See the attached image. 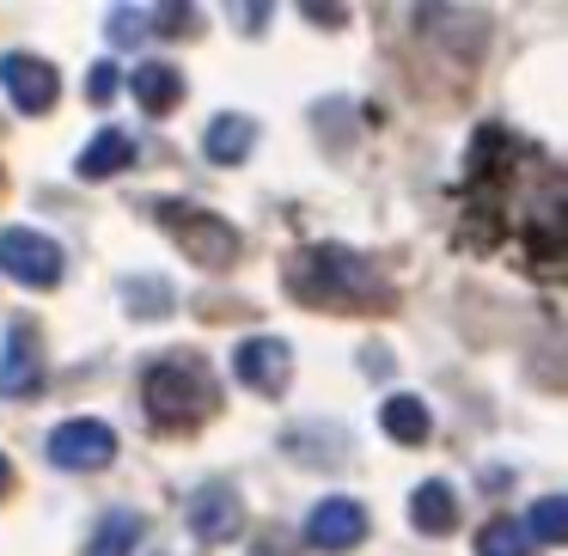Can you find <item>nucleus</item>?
Returning a JSON list of instances; mask_svg holds the SVG:
<instances>
[{
  "instance_id": "nucleus-1",
  "label": "nucleus",
  "mask_w": 568,
  "mask_h": 556,
  "mask_svg": "<svg viewBox=\"0 0 568 556\" xmlns=\"http://www.w3.org/2000/svg\"><path fill=\"white\" fill-rule=\"evenodd\" d=\"M287 294L300 306L318 312H367V306H392V287L373 270L361 251L348 245H306L287 263Z\"/></svg>"
},
{
  "instance_id": "nucleus-2",
  "label": "nucleus",
  "mask_w": 568,
  "mask_h": 556,
  "mask_svg": "<svg viewBox=\"0 0 568 556\" xmlns=\"http://www.w3.org/2000/svg\"><path fill=\"white\" fill-rule=\"evenodd\" d=\"M141 410H148L153 428L165 434H196L202 422H214L221 410V380L202 355H165L141 373Z\"/></svg>"
},
{
  "instance_id": "nucleus-3",
  "label": "nucleus",
  "mask_w": 568,
  "mask_h": 556,
  "mask_svg": "<svg viewBox=\"0 0 568 556\" xmlns=\"http://www.w3.org/2000/svg\"><path fill=\"white\" fill-rule=\"evenodd\" d=\"M153 221L178 239V251H184L196 270H233L239 251H245L239 226L226 221V214L196 209V202H172V196H165V202H153Z\"/></svg>"
},
{
  "instance_id": "nucleus-4",
  "label": "nucleus",
  "mask_w": 568,
  "mask_h": 556,
  "mask_svg": "<svg viewBox=\"0 0 568 556\" xmlns=\"http://www.w3.org/2000/svg\"><path fill=\"white\" fill-rule=\"evenodd\" d=\"M62 270H68V257L50 233H31V226H7L0 233V275H13L19 287H55Z\"/></svg>"
},
{
  "instance_id": "nucleus-5",
  "label": "nucleus",
  "mask_w": 568,
  "mask_h": 556,
  "mask_svg": "<svg viewBox=\"0 0 568 556\" xmlns=\"http://www.w3.org/2000/svg\"><path fill=\"white\" fill-rule=\"evenodd\" d=\"M50 458L62 471H104L116 465V428L99 416H68L50 428Z\"/></svg>"
},
{
  "instance_id": "nucleus-6",
  "label": "nucleus",
  "mask_w": 568,
  "mask_h": 556,
  "mask_svg": "<svg viewBox=\"0 0 568 556\" xmlns=\"http://www.w3.org/2000/svg\"><path fill=\"white\" fill-rule=\"evenodd\" d=\"M233 373L251 392L282 397L287 385H294V348H287L282 336H245V343L233 348Z\"/></svg>"
},
{
  "instance_id": "nucleus-7",
  "label": "nucleus",
  "mask_w": 568,
  "mask_h": 556,
  "mask_svg": "<svg viewBox=\"0 0 568 556\" xmlns=\"http://www.w3.org/2000/svg\"><path fill=\"white\" fill-rule=\"evenodd\" d=\"M43 385V336L31 319H19L0 343V397H38Z\"/></svg>"
},
{
  "instance_id": "nucleus-8",
  "label": "nucleus",
  "mask_w": 568,
  "mask_h": 556,
  "mask_svg": "<svg viewBox=\"0 0 568 556\" xmlns=\"http://www.w3.org/2000/svg\"><path fill=\"white\" fill-rule=\"evenodd\" d=\"M361 538H367V507L348 502V495H324V502L306 514V544L312 550L343 556V550H355Z\"/></svg>"
},
{
  "instance_id": "nucleus-9",
  "label": "nucleus",
  "mask_w": 568,
  "mask_h": 556,
  "mask_svg": "<svg viewBox=\"0 0 568 556\" xmlns=\"http://www.w3.org/2000/svg\"><path fill=\"white\" fill-rule=\"evenodd\" d=\"M0 87L13 92V104L26 117H43L62 99V74H55L43 55H0Z\"/></svg>"
},
{
  "instance_id": "nucleus-10",
  "label": "nucleus",
  "mask_w": 568,
  "mask_h": 556,
  "mask_svg": "<svg viewBox=\"0 0 568 556\" xmlns=\"http://www.w3.org/2000/svg\"><path fill=\"white\" fill-rule=\"evenodd\" d=\"M190 532H196L202 544H233L239 532H245V502H239L233 483L196 489V502H190Z\"/></svg>"
},
{
  "instance_id": "nucleus-11",
  "label": "nucleus",
  "mask_w": 568,
  "mask_h": 556,
  "mask_svg": "<svg viewBox=\"0 0 568 556\" xmlns=\"http://www.w3.org/2000/svg\"><path fill=\"white\" fill-rule=\"evenodd\" d=\"M129 165H135V141H129L123 129H99V135L80 148L74 172L87 178V184H99V178H116V172H129Z\"/></svg>"
},
{
  "instance_id": "nucleus-12",
  "label": "nucleus",
  "mask_w": 568,
  "mask_h": 556,
  "mask_svg": "<svg viewBox=\"0 0 568 556\" xmlns=\"http://www.w3.org/2000/svg\"><path fill=\"white\" fill-rule=\"evenodd\" d=\"M251 148H257V123H251L245 111H226L209 123V135H202V153H209L214 165H245Z\"/></svg>"
},
{
  "instance_id": "nucleus-13",
  "label": "nucleus",
  "mask_w": 568,
  "mask_h": 556,
  "mask_svg": "<svg viewBox=\"0 0 568 556\" xmlns=\"http://www.w3.org/2000/svg\"><path fill=\"white\" fill-rule=\"evenodd\" d=\"M129 92H135V104L148 117H172L178 99H184V80H178V68H165V62H141L135 74H129Z\"/></svg>"
},
{
  "instance_id": "nucleus-14",
  "label": "nucleus",
  "mask_w": 568,
  "mask_h": 556,
  "mask_svg": "<svg viewBox=\"0 0 568 556\" xmlns=\"http://www.w3.org/2000/svg\"><path fill=\"white\" fill-rule=\"evenodd\" d=\"M409 526L416 532H434V538H446V532L458 526V495H453V483H440V477H428L416 495H409Z\"/></svg>"
},
{
  "instance_id": "nucleus-15",
  "label": "nucleus",
  "mask_w": 568,
  "mask_h": 556,
  "mask_svg": "<svg viewBox=\"0 0 568 556\" xmlns=\"http://www.w3.org/2000/svg\"><path fill=\"white\" fill-rule=\"evenodd\" d=\"M379 428L392 434L397 446H422V441H428V428H434V416H428V404H422V397L397 392V397H385V410H379Z\"/></svg>"
},
{
  "instance_id": "nucleus-16",
  "label": "nucleus",
  "mask_w": 568,
  "mask_h": 556,
  "mask_svg": "<svg viewBox=\"0 0 568 556\" xmlns=\"http://www.w3.org/2000/svg\"><path fill=\"white\" fill-rule=\"evenodd\" d=\"M141 532H148V519H141L135 507H111V514L92 526V556H129Z\"/></svg>"
},
{
  "instance_id": "nucleus-17",
  "label": "nucleus",
  "mask_w": 568,
  "mask_h": 556,
  "mask_svg": "<svg viewBox=\"0 0 568 556\" xmlns=\"http://www.w3.org/2000/svg\"><path fill=\"white\" fill-rule=\"evenodd\" d=\"M538 544L526 538V526H519V514H495V519H483V532H477V556H531Z\"/></svg>"
},
{
  "instance_id": "nucleus-18",
  "label": "nucleus",
  "mask_w": 568,
  "mask_h": 556,
  "mask_svg": "<svg viewBox=\"0 0 568 556\" xmlns=\"http://www.w3.org/2000/svg\"><path fill=\"white\" fill-rule=\"evenodd\" d=\"M519 526H526V538H538V544H562L568 538V502L562 495H544Z\"/></svg>"
},
{
  "instance_id": "nucleus-19",
  "label": "nucleus",
  "mask_w": 568,
  "mask_h": 556,
  "mask_svg": "<svg viewBox=\"0 0 568 556\" xmlns=\"http://www.w3.org/2000/svg\"><path fill=\"white\" fill-rule=\"evenodd\" d=\"M104 31H111V43H141L153 26H148V13H123V7H116V13L104 19Z\"/></svg>"
},
{
  "instance_id": "nucleus-20",
  "label": "nucleus",
  "mask_w": 568,
  "mask_h": 556,
  "mask_svg": "<svg viewBox=\"0 0 568 556\" xmlns=\"http://www.w3.org/2000/svg\"><path fill=\"white\" fill-rule=\"evenodd\" d=\"M87 87H92V99H111V92H116V68L111 62H99V68H92V80H87Z\"/></svg>"
},
{
  "instance_id": "nucleus-21",
  "label": "nucleus",
  "mask_w": 568,
  "mask_h": 556,
  "mask_svg": "<svg viewBox=\"0 0 568 556\" xmlns=\"http://www.w3.org/2000/svg\"><path fill=\"white\" fill-rule=\"evenodd\" d=\"M13 495V465H7V453H0V502Z\"/></svg>"
}]
</instances>
